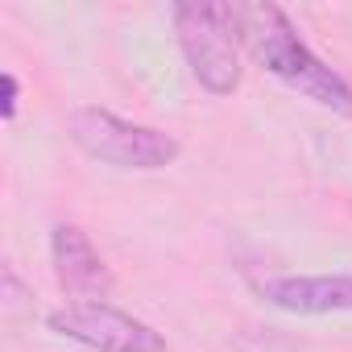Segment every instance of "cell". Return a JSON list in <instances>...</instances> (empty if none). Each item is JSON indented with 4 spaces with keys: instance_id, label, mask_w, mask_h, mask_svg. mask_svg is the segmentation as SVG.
Listing matches in <instances>:
<instances>
[{
    "instance_id": "obj_5",
    "label": "cell",
    "mask_w": 352,
    "mask_h": 352,
    "mask_svg": "<svg viewBox=\"0 0 352 352\" xmlns=\"http://www.w3.org/2000/svg\"><path fill=\"white\" fill-rule=\"evenodd\" d=\"M50 261H54V282L63 286V294H71V302H104L116 286L108 261L79 224L50 228Z\"/></svg>"
},
{
    "instance_id": "obj_1",
    "label": "cell",
    "mask_w": 352,
    "mask_h": 352,
    "mask_svg": "<svg viewBox=\"0 0 352 352\" xmlns=\"http://www.w3.org/2000/svg\"><path fill=\"white\" fill-rule=\"evenodd\" d=\"M232 21L241 34V46L253 54L257 67H265L278 83L298 91L302 100L352 120V83L336 75L290 25V17L278 5H232Z\"/></svg>"
},
{
    "instance_id": "obj_7",
    "label": "cell",
    "mask_w": 352,
    "mask_h": 352,
    "mask_svg": "<svg viewBox=\"0 0 352 352\" xmlns=\"http://www.w3.org/2000/svg\"><path fill=\"white\" fill-rule=\"evenodd\" d=\"M0 87H5V100H0V116L13 120V116H17V75L5 71V75H0Z\"/></svg>"
},
{
    "instance_id": "obj_4",
    "label": "cell",
    "mask_w": 352,
    "mask_h": 352,
    "mask_svg": "<svg viewBox=\"0 0 352 352\" xmlns=\"http://www.w3.org/2000/svg\"><path fill=\"white\" fill-rule=\"evenodd\" d=\"M46 327L91 352H166V336L112 302H67L46 315Z\"/></svg>"
},
{
    "instance_id": "obj_2",
    "label": "cell",
    "mask_w": 352,
    "mask_h": 352,
    "mask_svg": "<svg viewBox=\"0 0 352 352\" xmlns=\"http://www.w3.org/2000/svg\"><path fill=\"white\" fill-rule=\"evenodd\" d=\"M174 34H179V50L195 75V83L208 96H232L245 79L241 67V34L232 21V5L220 0H183V5L170 9Z\"/></svg>"
},
{
    "instance_id": "obj_3",
    "label": "cell",
    "mask_w": 352,
    "mask_h": 352,
    "mask_svg": "<svg viewBox=\"0 0 352 352\" xmlns=\"http://www.w3.org/2000/svg\"><path fill=\"white\" fill-rule=\"evenodd\" d=\"M67 137L71 145H79L87 157L116 166V170H166L179 162L183 145L174 141L170 133L153 129V124H133L108 108H75L67 116Z\"/></svg>"
},
{
    "instance_id": "obj_6",
    "label": "cell",
    "mask_w": 352,
    "mask_h": 352,
    "mask_svg": "<svg viewBox=\"0 0 352 352\" xmlns=\"http://www.w3.org/2000/svg\"><path fill=\"white\" fill-rule=\"evenodd\" d=\"M261 298L290 315H336V311H352V278L348 274H282L261 282Z\"/></svg>"
}]
</instances>
